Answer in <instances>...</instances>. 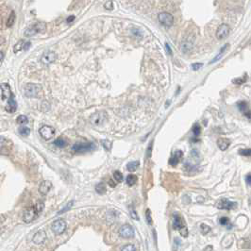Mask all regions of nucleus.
<instances>
[{"label":"nucleus","mask_w":251,"mask_h":251,"mask_svg":"<svg viewBox=\"0 0 251 251\" xmlns=\"http://www.w3.org/2000/svg\"><path fill=\"white\" fill-rule=\"evenodd\" d=\"M238 109L240 110V111L247 118V119L251 120V110L248 108V105L245 101H240L238 102Z\"/></svg>","instance_id":"13"},{"label":"nucleus","mask_w":251,"mask_h":251,"mask_svg":"<svg viewBox=\"0 0 251 251\" xmlns=\"http://www.w3.org/2000/svg\"><path fill=\"white\" fill-rule=\"evenodd\" d=\"M219 223H220V225H222V226H229V229H231V225H230V223H229V219L228 218V217H221L220 219H219Z\"/></svg>","instance_id":"27"},{"label":"nucleus","mask_w":251,"mask_h":251,"mask_svg":"<svg viewBox=\"0 0 251 251\" xmlns=\"http://www.w3.org/2000/svg\"><path fill=\"white\" fill-rule=\"evenodd\" d=\"M202 66H203V64L200 63H194V64H192V69L195 70V71H196V70H199Z\"/></svg>","instance_id":"44"},{"label":"nucleus","mask_w":251,"mask_h":251,"mask_svg":"<svg viewBox=\"0 0 251 251\" xmlns=\"http://www.w3.org/2000/svg\"><path fill=\"white\" fill-rule=\"evenodd\" d=\"M12 95L10 87L8 83H2L1 84V98L2 100L10 99Z\"/></svg>","instance_id":"15"},{"label":"nucleus","mask_w":251,"mask_h":251,"mask_svg":"<svg viewBox=\"0 0 251 251\" xmlns=\"http://www.w3.org/2000/svg\"><path fill=\"white\" fill-rule=\"evenodd\" d=\"M130 214H131V217L132 218H134V219H139V217H138V215H137V213H136V212H134V211H130Z\"/></svg>","instance_id":"45"},{"label":"nucleus","mask_w":251,"mask_h":251,"mask_svg":"<svg viewBox=\"0 0 251 251\" xmlns=\"http://www.w3.org/2000/svg\"><path fill=\"white\" fill-rule=\"evenodd\" d=\"M15 18H16V16H15V12H14V11H11L10 14V16H9V18H8V20H7V22H6V26H7L8 27H11V26H13L14 22H15Z\"/></svg>","instance_id":"24"},{"label":"nucleus","mask_w":251,"mask_h":251,"mask_svg":"<svg viewBox=\"0 0 251 251\" xmlns=\"http://www.w3.org/2000/svg\"><path fill=\"white\" fill-rule=\"evenodd\" d=\"M246 80H247V75H245V76H244V78H243V77H241V78L234 79L232 80V82H233L234 84L241 85V84H244L245 82H246Z\"/></svg>","instance_id":"28"},{"label":"nucleus","mask_w":251,"mask_h":251,"mask_svg":"<svg viewBox=\"0 0 251 251\" xmlns=\"http://www.w3.org/2000/svg\"><path fill=\"white\" fill-rule=\"evenodd\" d=\"M39 133L40 135L45 139V140H50L54 134H55V129L50 127V126H43L40 129H39Z\"/></svg>","instance_id":"10"},{"label":"nucleus","mask_w":251,"mask_h":251,"mask_svg":"<svg viewBox=\"0 0 251 251\" xmlns=\"http://www.w3.org/2000/svg\"><path fill=\"white\" fill-rule=\"evenodd\" d=\"M95 191L96 193L99 194V195H103L106 193V187H105V184L103 182H100L98 183L96 186H95Z\"/></svg>","instance_id":"26"},{"label":"nucleus","mask_w":251,"mask_h":251,"mask_svg":"<svg viewBox=\"0 0 251 251\" xmlns=\"http://www.w3.org/2000/svg\"><path fill=\"white\" fill-rule=\"evenodd\" d=\"M145 217H146L147 223H148L149 225H151V224H152V219H151V214H150V211H149V210H146Z\"/></svg>","instance_id":"41"},{"label":"nucleus","mask_w":251,"mask_h":251,"mask_svg":"<svg viewBox=\"0 0 251 251\" xmlns=\"http://www.w3.org/2000/svg\"><path fill=\"white\" fill-rule=\"evenodd\" d=\"M126 181H127V184L128 185V186H133L136 182H137V176H135V175H128V176H127V180H126Z\"/></svg>","instance_id":"25"},{"label":"nucleus","mask_w":251,"mask_h":251,"mask_svg":"<svg viewBox=\"0 0 251 251\" xmlns=\"http://www.w3.org/2000/svg\"><path fill=\"white\" fill-rule=\"evenodd\" d=\"M101 144H102L103 146H104V148L107 149L108 151L111 149V145H112V144H111V143L109 140H102V141H101Z\"/></svg>","instance_id":"35"},{"label":"nucleus","mask_w":251,"mask_h":251,"mask_svg":"<svg viewBox=\"0 0 251 251\" xmlns=\"http://www.w3.org/2000/svg\"><path fill=\"white\" fill-rule=\"evenodd\" d=\"M51 229L54 233L60 235V234H63L65 229H66V223L65 221L63 220V219H58V220H55L54 222L52 223V226H51Z\"/></svg>","instance_id":"6"},{"label":"nucleus","mask_w":251,"mask_h":251,"mask_svg":"<svg viewBox=\"0 0 251 251\" xmlns=\"http://www.w3.org/2000/svg\"><path fill=\"white\" fill-rule=\"evenodd\" d=\"M216 207L220 210H234L237 208V203L236 202H232V201H229L226 198H222L220 199L217 204H216Z\"/></svg>","instance_id":"7"},{"label":"nucleus","mask_w":251,"mask_h":251,"mask_svg":"<svg viewBox=\"0 0 251 251\" xmlns=\"http://www.w3.org/2000/svg\"><path fill=\"white\" fill-rule=\"evenodd\" d=\"M47 27V25L46 23H43V22H38L32 26H29L27 29H26V31H25V36L26 37H31V36H34L40 32H43V30L46 29Z\"/></svg>","instance_id":"4"},{"label":"nucleus","mask_w":251,"mask_h":251,"mask_svg":"<svg viewBox=\"0 0 251 251\" xmlns=\"http://www.w3.org/2000/svg\"><path fill=\"white\" fill-rule=\"evenodd\" d=\"M241 243H243V244L240 245L241 247H243V248H251V240H244Z\"/></svg>","instance_id":"39"},{"label":"nucleus","mask_w":251,"mask_h":251,"mask_svg":"<svg viewBox=\"0 0 251 251\" xmlns=\"http://www.w3.org/2000/svg\"><path fill=\"white\" fill-rule=\"evenodd\" d=\"M165 47H166V49H167V52H168L169 54H172L171 49H170V47H169V46H168V43H165Z\"/></svg>","instance_id":"49"},{"label":"nucleus","mask_w":251,"mask_h":251,"mask_svg":"<svg viewBox=\"0 0 251 251\" xmlns=\"http://www.w3.org/2000/svg\"><path fill=\"white\" fill-rule=\"evenodd\" d=\"M200 229H201V233L204 234V235L208 234L211 231V228L208 225H206V224H201L200 225Z\"/></svg>","instance_id":"33"},{"label":"nucleus","mask_w":251,"mask_h":251,"mask_svg":"<svg viewBox=\"0 0 251 251\" xmlns=\"http://www.w3.org/2000/svg\"><path fill=\"white\" fill-rule=\"evenodd\" d=\"M217 145L220 148V150L225 151L229 148V146L230 145V140L228 138H219L217 140Z\"/></svg>","instance_id":"20"},{"label":"nucleus","mask_w":251,"mask_h":251,"mask_svg":"<svg viewBox=\"0 0 251 251\" xmlns=\"http://www.w3.org/2000/svg\"><path fill=\"white\" fill-rule=\"evenodd\" d=\"M43 207H45V204H43V201L39 200L36 202V204L30 208L26 209L25 212H24V214H23V220L24 222L28 224V223H31L32 221L35 220V218L39 215V213L43 210Z\"/></svg>","instance_id":"1"},{"label":"nucleus","mask_w":251,"mask_h":251,"mask_svg":"<svg viewBox=\"0 0 251 251\" xmlns=\"http://www.w3.org/2000/svg\"><path fill=\"white\" fill-rule=\"evenodd\" d=\"M54 144H55L56 146H58V147H64V146L67 144V143H66V141H65L64 139H63V138H58L57 140L54 141Z\"/></svg>","instance_id":"29"},{"label":"nucleus","mask_w":251,"mask_h":251,"mask_svg":"<svg viewBox=\"0 0 251 251\" xmlns=\"http://www.w3.org/2000/svg\"><path fill=\"white\" fill-rule=\"evenodd\" d=\"M245 181L248 185L251 186V175H247L246 176V178H245Z\"/></svg>","instance_id":"46"},{"label":"nucleus","mask_w":251,"mask_h":251,"mask_svg":"<svg viewBox=\"0 0 251 251\" xmlns=\"http://www.w3.org/2000/svg\"><path fill=\"white\" fill-rule=\"evenodd\" d=\"M121 251H136V248L133 245H127L122 248Z\"/></svg>","instance_id":"40"},{"label":"nucleus","mask_w":251,"mask_h":251,"mask_svg":"<svg viewBox=\"0 0 251 251\" xmlns=\"http://www.w3.org/2000/svg\"><path fill=\"white\" fill-rule=\"evenodd\" d=\"M180 234L183 236V237H187V236H188V229H187L186 226L183 227L182 229H180Z\"/></svg>","instance_id":"43"},{"label":"nucleus","mask_w":251,"mask_h":251,"mask_svg":"<svg viewBox=\"0 0 251 251\" xmlns=\"http://www.w3.org/2000/svg\"><path fill=\"white\" fill-rule=\"evenodd\" d=\"M73 20H75V16H73V15H72V16H69V17L66 19V22H67V23H71Z\"/></svg>","instance_id":"47"},{"label":"nucleus","mask_w":251,"mask_h":251,"mask_svg":"<svg viewBox=\"0 0 251 251\" xmlns=\"http://www.w3.org/2000/svg\"><path fill=\"white\" fill-rule=\"evenodd\" d=\"M26 42L24 40H20L16 43V45H14V47H13V51L17 53L19 51H21L22 49H25V47H26Z\"/></svg>","instance_id":"21"},{"label":"nucleus","mask_w":251,"mask_h":251,"mask_svg":"<svg viewBox=\"0 0 251 251\" xmlns=\"http://www.w3.org/2000/svg\"><path fill=\"white\" fill-rule=\"evenodd\" d=\"M139 161L136 160V161H130L127 164V169L129 171V172H134L135 170H137V168L139 167Z\"/></svg>","instance_id":"23"},{"label":"nucleus","mask_w":251,"mask_h":251,"mask_svg":"<svg viewBox=\"0 0 251 251\" xmlns=\"http://www.w3.org/2000/svg\"><path fill=\"white\" fill-rule=\"evenodd\" d=\"M47 240V234H46V231L45 230H38L32 238V241L34 244L36 245H41L43 243H45V241Z\"/></svg>","instance_id":"14"},{"label":"nucleus","mask_w":251,"mask_h":251,"mask_svg":"<svg viewBox=\"0 0 251 251\" xmlns=\"http://www.w3.org/2000/svg\"><path fill=\"white\" fill-rule=\"evenodd\" d=\"M192 47H193V46H192V43H188V42H187V43L184 42V43H181V49H182V51H183L184 53H187L188 51H190L191 48H192Z\"/></svg>","instance_id":"31"},{"label":"nucleus","mask_w":251,"mask_h":251,"mask_svg":"<svg viewBox=\"0 0 251 251\" xmlns=\"http://www.w3.org/2000/svg\"><path fill=\"white\" fill-rule=\"evenodd\" d=\"M0 55H1V63H2L3 60H4V53H3V51L0 52Z\"/></svg>","instance_id":"50"},{"label":"nucleus","mask_w":251,"mask_h":251,"mask_svg":"<svg viewBox=\"0 0 251 251\" xmlns=\"http://www.w3.org/2000/svg\"><path fill=\"white\" fill-rule=\"evenodd\" d=\"M42 90L40 84L27 83L25 86V94L28 97H36Z\"/></svg>","instance_id":"5"},{"label":"nucleus","mask_w":251,"mask_h":251,"mask_svg":"<svg viewBox=\"0 0 251 251\" xmlns=\"http://www.w3.org/2000/svg\"><path fill=\"white\" fill-rule=\"evenodd\" d=\"M228 47H229V45H226V46H224L222 48H221L220 53H219V54H218V55H217V56L214 58V59H213V60L212 62H210V64H213V63H214L218 62V61L220 60V59L223 57V55L225 54V51H226V49H227Z\"/></svg>","instance_id":"22"},{"label":"nucleus","mask_w":251,"mask_h":251,"mask_svg":"<svg viewBox=\"0 0 251 251\" xmlns=\"http://www.w3.org/2000/svg\"><path fill=\"white\" fill-rule=\"evenodd\" d=\"M229 34V26L227 25V24H221L217 30H216V38L218 40H223L225 39L226 37H228V35Z\"/></svg>","instance_id":"12"},{"label":"nucleus","mask_w":251,"mask_h":251,"mask_svg":"<svg viewBox=\"0 0 251 251\" xmlns=\"http://www.w3.org/2000/svg\"><path fill=\"white\" fill-rule=\"evenodd\" d=\"M193 132H194L195 136L200 135V133H201V128H200V126H199L198 124H196V125L194 126V128H193Z\"/></svg>","instance_id":"37"},{"label":"nucleus","mask_w":251,"mask_h":251,"mask_svg":"<svg viewBox=\"0 0 251 251\" xmlns=\"http://www.w3.org/2000/svg\"><path fill=\"white\" fill-rule=\"evenodd\" d=\"M51 188H52V183L49 180H43L39 187V192L41 195L46 196L48 194V192L50 191Z\"/></svg>","instance_id":"18"},{"label":"nucleus","mask_w":251,"mask_h":251,"mask_svg":"<svg viewBox=\"0 0 251 251\" xmlns=\"http://www.w3.org/2000/svg\"><path fill=\"white\" fill-rule=\"evenodd\" d=\"M183 227H185V225H184V222H183L181 216L175 213L174 217H173V228L175 229H179L180 230Z\"/></svg>","instance_id":"19"},{"label":"nucleus","mask_w":251,"mask_h":251,"mask_svg":"<svg viewBox=\"0 0 251 251\" xmlns=\"http://www.w3.org/2000/svg\"><path fill=\"white\" fill-rule=\"evenodd\" d=\"M57 60V54L54 51H47L41 57V63L45 65H49Z\"/></svg>","instance_id":"9"},{"label":"nucleus","mask_w":251,"mask_h":251,"mask_svg":"<svg viewBox=\"0 0 251 251\" xmlns=\"http://www.w3.org/2000/svg\"><path fill=\"white\" fill-rule=\"evenodd\" d=\"M30 45H31V43H29V42H27V43H26V47H25V50H27V49H28V47H30Z\"/></svg>","instance_id":"48"},{"label":"nucleus","mask_w":251,"mask_h":251,"mask_svg":"<svg viewBox=\"0 0 251 251\" xmlns=\"http://www.w3.org/2000/svg\"><path fill=\"white\" fill-rule=\"evenodd\" d=\"M108 120V114L106 111H97L90 116V122L94 126H102Z\"/></svg>","instance_id":"3"},{"label":"nucleus","mask_w":251,"mask_h":251,"mask_svg":"<svg viewBox=\"0 0 251 251\" xmlns=\"http://www.w3.org/2000/svg\"><path fill=\"white\" fill-rule=\"evenodd\" d=\"M104 7H105L106 10H111L113 9V2H112V1H107V2H105Z\"/></svg>","instance_id":"42"},{"label":"nucleus","mask_w":251,"mask_h":251,"mask_svg":"<svg viewBox=\"0 0 251 251\" xmlns=\"http://www.w3.org/2000/svg\"><path fill=\"white\" fill-rule=\"evenodd\" d=\"M95 148V145L92 142H78L73 145L74 152L81 154V153H87L94 150Z\"/></svg>","instance_id":"2"},{"label":"nucleus","mask_w":251,"mask_h":251,"mask_svg":"<svg viewBox=\"0 0 251 251\" xmlns=\"http://www.w3.org/2000/svg\"><path fill=\"white\" fill-rule=\"evenodd\" d=\"M119 234L121 237L125 238V239H130V238H133L134 236V229L132 228L130 225H123L121 228H120V230H119Z\"/></svg>","instance_id":"11"},{"label":"nucleus","mask_w":251,"mask_h":251,"mask_svg":"<svg viewBox=\"0 0 251 251\" xmlns=\"http://www.w3.org/2000/svg\"><path fill=\"white\" fill-rule=\"evenodd\" d=\"M113 179L117 181V182H122L123 181V175L120 171H115L113 173Z\"/></svg>","instance_id":"30"},{"label":"nucleus","mask_w":251,"mask_h":251,"mask_svg":"<svg viewBox=\"0 0 251 251\" xmlns=\"http://www.w3.org/2000/svg\"><path fill=\"white\" fill-rule=\"evenodd\" d=\"M239 154L242 156H245V157H251V148H247V149H241L239 151Z\"/></svg>","instance_id":"38"},{"label":"nucleus","mask_w":251,"mask_h":251,"mask_svg":"<svg viewBox=\"0 0 251 251\" xmlns=\"http://www.w3.org/2000/svg\"><path fill=\"white\" fill-rule=\"evenodd\" d=\"M158 19L161 25H164L165 26H171L174 24V18L172 16V14L169 12H160L158 14Z\"/></svg>","instance_id":"8"},{"label":"nucleus","mask_w":251,"mask_h":251,"mask_svg":"<svg viewBox=\"0 0 251 251\" xmlns=\"http://www.w3.org/2000/svg\"><path fill=\"white\" fill-rule=\"evenodd\" d=\"M183 156V152L180 151V150H176L174 152L173 156L171 157V159L169 160V164L172 165V166H176L178 165L179 162L181 160V158Z\"/></svg>","instance_id":"16"},{"label":"nucleus","mask_w":251,"mask_h":251,"mask_svg":"<svg viewBox=\"0 0 251 251\" xmlns=\"http://www.w3.org/2000/svg\"><path fill=\"white\" fill-rule=\"evenodd\" d=\"M27 117L26 115H19L17 118H16V122L17 124L19 125H24V124H26L27 123Z\"/></svg>","instance_id":"32"},{"label":"nucleus","mask_w":251,"mask_h":251,"mask_svg":"<svg viewBox=\"0 0 251 251\" xmlns=\"http://www.w3.org/2000/svg\"><path fill=\"white\" fill-rule=\"evenodd\" d=\"M17 109V103H16V100L14 99V95H12L11 97L8 100V103L5 107V110L7 112H10V113H12L16 111Z\"/></svg>","instance_id":"17"},{"label":"nucleus","mask_w":251,"mask_h":251,"mask_svg":"<svg viewBox=\"0 0 251 251\" xmlns=\"http://www.w3.org/2000/svg\"><path fill=\"white\" fill-rule=\"evenodd\" d=\"M73 204H74V201H70V202H69V203H68V204H67V205H66L65 207H64V208H63V209L62 211H60V212L58 213V214H62V213H65L66 211H69V210H70V209L72 208Z\"/></svg>","instance_id":"36"},{"label":"nucleus","mask_w":251,"mask_h":251,"mask_svg":"<svg viewBox=\"0 0 251 251\" xmlns=\"http://www.w3.org/2000/svg\"><path fill=\"white\" fill-rule=\"evenodd\" d=\"M19 133L23 136H27L29 133H30V129L26 127H23L19 128Z\"/></svg>","instance_id":"34"}]
</instances>
